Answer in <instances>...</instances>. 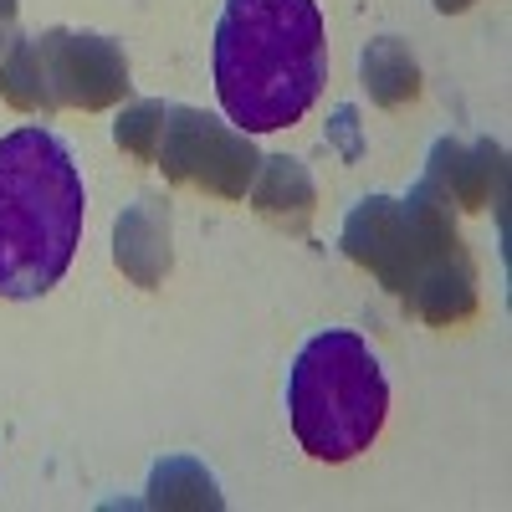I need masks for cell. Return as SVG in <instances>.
Returning a JSON list of instances; mask_svg holds the SVG:
<instances>
[{
  "label": "cell",
  "instance_id": "3957f363",
  "mask_svg": "<svg viewBox=\"0 0 512 512\" xmlns=\"http://www.w3.org/2000/svg\"><path fill=\"white\" fill-rule=\"evenodd\" d=\"M82 175L52 128L0 139V297L26 303L62 282L82 241Z\"/></svg>",
  "mask_w": 512,
  "mask_h": 512
},
{
  "label": "cell",
  "instance_id": "8992f818",
  "mask_svg": "<svg viewBox=\"0 0 512 512\" xmlns=\"http://www.w3.org/2000/svg\"><path fill=\"white\" fill-rule=\"evenodd\" d=\"M41 52V77H47V98L52 108H82L98 113L128 98V57L118 41L98 31H41L36 36Z\"/></svg>",
  "mask_w": 512,
  "mask_h": 512
},
{
  "label": "cell",
  "instance_id": "9c48e42d",
  "mask_svg": "<svg viewBox=\"0 0 512 512\" xmlns=\"http://www.w3.org/2000/svg\"><path fill=\"white\" fill-rule=\"evenodd\" d=\"M251 205H256V216L292 231V236H303L308 221H313V205H318V190H313V175H308V164L303 159H292V154H272L262 159V169H256V180H251Z\"/></svg>",
  "mask_w": 512,
  "mask_h": 512
},
{
  "label": "cell",
  "instance_id": "7a4b0ae2",
  "mask_svg": "<svg viewBox=\"0 0 512 512\" xmlns=\"http://www.w3.org/2000/svg\"><path fill=\"white\" fill-rule=\"evenodd\" d=\"M344 256L390 287L420 323H466L477 313V267L456 236L451 210L420 185L405 200L369 195L344 221Z\"/></svg>",
  "mask_w": 512,
  "mask_h": 512
},
{
  "label": "cell",
  "instance_id": "6da1fadb",
  "mask_svg": "<svg viewBox=\"0 0 512 512\" xmlns=\"http://www.w3.org/2000/svg\"><path fill=\"white\" fill-rule=\"evenodd\" d=\"M328 82V41L313 0H226L216 21V93L241 134L303 118Z\"/></svg>",
  "mask_w": 512,
  "mask_h": 512
},
{
  "label": "cell",
  "instance_id": "5bb4252c",
  "mask_svg": "<svg viewBox=\"0 0 512 512\" xmlns=\"http://www.w3.org/2000/svg\"><path fill=\"white\" fill-rule=\"evenodd\" d=\"M472 0H436V11H446V16H456V11H466Z\"/></svg>",
  "mask_w": 512,
  "mask_h": 512
},
{
  "label": "cell",
  "instance_id": "30bf717a",
  "mask_svg": "<svg viewBox=\"0 0 512 512\" xmlns=\"http://www.w3.org/2000/svg\"><path fill=\"white\" fill-rule=\"evenodd\" d=\"M359 72H364V88L379 108H400L420 93V67L405 52V41H395V36L369 41V52L359 57Z\"/></svg>",
  "mask_w": 512,
  "mask_h": 512
},
{
  "label": "cell",
  "instance_id": "52a82bcc",
  "mask_svg": "<svg viewBox=\"0 0 512 512\" xmlns=\"http://www.w3.org/2000/svg\"><path fill=\"white\" fill-rule=\"evenodd\" d=\"M420 190L436 195L446 210H487V205H502V190H507V164H502V149L492 139H477V144H461V139H441L425 159V175H420Z\"/></svg>",
  "mask_w": 512,
  "mask_h": 512
},
{
  "label": "cell",
  "instance_id": "ba28073f",
  "mask_svg": "<svg viewBox=\"0 0 512 512\" xmlns=\"http://www.w3.org/2000/svg\"><path fill=\"white\" fill-rule=\"evenodd\" d=\"M113 262H118V272L128 282H139V287H159L169 277L175 251H169V205L159 195L134 200L118 216V226H113Z\"/></svg>",
  "mask_w": 512,
  "mask_h": 512
},
{
  "label": "cell",
  "instance_id": "7c38bea8",
  "mask_svg": "<svg viewBox=\"0 0 512 512\" xmlns=\"http://www.w3.org/2000/svg\"><path fill=\"white\" fill-rule=\"evenodd\" d=\"M149 502H164V507H221V492L210 482L195 461H164L154 466V482H149Z\"/></svg>",
  "mask_w": 512,
  "mask_h": 512
},
{
  "label": "cell",
  "instance_id": "4fadbf2b",
  "mask_svg": "<svg viewBox=\"0 0 512 512\" xmlns=\"http://www.w3.org/2000/svg\"><path fill=\"white\" fill-rule=\"evenodd\" d=\"M11 31H16V0H0V52H6L11 41H16Z\"/></svg>",
  "mask_w": 512,
  "mask_h": 512
},
{
  "label": "cell",
  "instance_id": "5b68a950",
  "mask_svg": "<svg viewBox=\"0 0 512 512\" xmlns=\"http://www.w3.org/2000/svg\"><path fill=\"white\" fill-rule=\"evenodd\" d=\"M154 164L175 185H195L216 200H246L256 169H262V154L236 123H221L200 108H169Z\"/></svg>",
  "mask_w": 512,
  "mask_h": 512
},
{
  "label": "cell",
  "instance_id": "277c9868",
  "mask_svg": "<svg viewBox=\"0 0 512 512\" xmlns=\"http://www.w3.org/2000/svg\"><path fill=\"white\" fill-rule=\"evenodd\" d=\"M384 410H390V384L359 333L328 328L297 349L287 369V420L313 461L338 466L369 451Z\"/></svg>",
  "mask_w": 512,
  "mask_h": 512
},
{
  "label": "cell",
  "instance_id": "8fae6325",
  "mask_svg": "<svg viewBox=\"0 0 512 512\" xmlns=\"http://www.w3.org/2000/svg\"><path fill=\"white\" fill-rule=\"evenodd\" d=\"M169 108L175 103H159V98H144V103H128L113 123V139L128 159L139 164H154L159 154V139H164V123H169Z\"/></svg>",
  "mask_w": 512,
  "mask_h": 512
}]
</instances>
